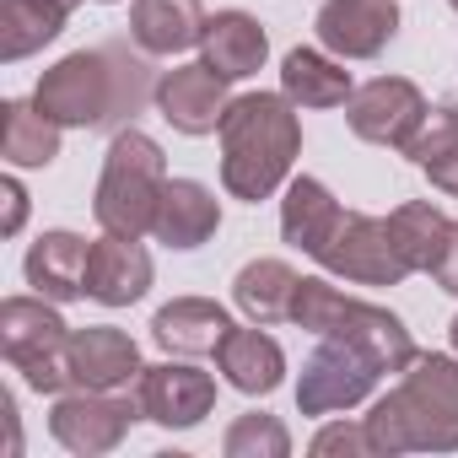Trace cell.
<instances>
[{
  "instance_id": "1",
  "label": "cell",
  "mask_w": 458,
  "mask_h": 458,
  "mask_svg": "<svg viewBox=\"0 0 458 458\" xmlns=\"http://www.w3.org/2000/svg\"><path fill=\"white\" fill-rule=\"evenodd\" d=\"M146 98H157V81L140 49L130 55L124 44H98L55 60L33 92V103L60 130H124L146 108Z\"/></svg>"
},
{
  "instance_id": "2",
  "label": "cell",
  "mask_w": 458,
  "mask_h": 458,
  "mask_svg": "<svg viewBox=\"0 0 458 458\" xmlns=\"http://www.w3.org/2000/svg\"><path fill=\"white\" fill-rule=\"evenodd\" d=\"M221 189L233 199H270L292 183L302 157V119L286 92H243L221 119Z\"/></svg>"
},
{
  "instance_id": "3",
  "label": "cell",
  "mask_w": 458,
  "mask_h": 458,
  "mask_svg": "<svg viewBox=\"0 0 458 458\" xmlns=\"http://www.w3.org/2000/svg\"><path fill=\"white\" fill-rule=\"evenodd\" d=\"M372 453H458V356L420 351L367 410Z\"/></svg>"
},
{
  "instance_id": "4",
  "label": "cell",
  "mask_w": 458,
  "mask_h": 458,
  "mask_svg": "<svg viewBox=\"0 0 458 458\" xmlns=\"http://www.w3.org/2000/svg\"><path fill=\"white\" fill-rule=\"evenodd\" d=\"M292 324L297 329H308V335H335V340H345V345H356L367 361H377V372L388 377V372H404L420 351H415V340H410V329H404V318H394L388 308H377V302H361V297H345L335 281H324V276H302V286H297V302H292Z\"/></svg>"
},
{
  "instance_id": "5",
  "label": "cell",
  "mask_w": 458,
  "mask_h": 458,
  "mask_svg": "<svg viewBox=\"0 0 458 458\" xmlns=\"http://www.w3.org/2000/svg\"><path fill=\"white\" fill-rule=\"evenodd\" d=\"M162 183H167L162 146L135 124L114 130L103 173H98V194H92L98 226L103 233H119V238H146L151 221H157V205H162Z\"/></svg>"
},
{
  "instance_id": "6",
  "label": "cell",
  "mask_w": 458,
  "mask_h": 458,
  "mask_svg": "<svg viewBox=\"0 0 458 458\" xmlns=\"http://www.w3.org/2000/svg\"><path fill=\"white\" fill-rule=\"evenodd\" d=\"M0 351H6L12 372H22V383L33 394H65L76 388L71 377V324L60 318V302L49 297H6L0 302Z\"/></svg>"
},
{
  "instance_id": "7",
  "label": "cell",
  "mask_w": 458,
  "mask_h": 458,
  "mask_svg": "<svg viewBox=\"0 0 458 458\" xmlns=\"http://www.w3.org/2000/svg\"><path fill=\"white\" fill-rule=\"evenodd\" d=\"M140 415H146L140 394H124V388H65V394H55L49 431H55V442L65 453L98 458V453H114Z\"/></svg>"
},
{
  "instance_id": "8",
  "label": "cell",
  "mask_w": 458,
  "mask_h": 458,
  "mask_svg": "<svg viewBox=\"0 0 458 458\" xmlns=\"http://www.w3.org/2000/svg\"><path fill=\"white\" fill-rule=\"evenodd\" d=\"M318 265H324V276L351 281V286H399L410 276V265L388 233V216H367V210H345L340 233L324 243Z\"/></svg>"
},
{
  "instance_id": "9",
  "label": "cell",
  "mask_w": 458,
  "mask_h": 458,
  "mask_svg": "<svg viewBox=\"0 0 458 458\" xmlns=\"http://www.w3.org/2000/svg\"><path fill=\"white\" fill-rule=\"evenodd\" d=\"M377 361H367L356 345L324 335L318 351L302 361L297 372V410L302 415H340V410H356L361 399H372L377 388Z\"/></svg>"
},
{
  "instance_id": "10",
  "label": "cell",
  "mask_w": 458,
  "mask_h": 458,
  "mask_svg": "<svg viewBox=\"0 0 458 458\" xmlns=\"http://www.w3.org/2000/svg\"><path fill=\"white\" fill-rule=\"evenodd\" d=\"M426 108H431V103L420 98L415 81H404V76H372V81H361V87L351 92L345 124H351V135L367 140V146L404 151V140L420 130Z\"/></svg>"
},
{
  "instance_id": "11",
  "label": "cell",
  "mask_w": 458,
  "mask_h": 458,
  "mask_svg": "<svg viewBox=\"0 0 458 458\" xmlns=\"http://www.w3.org/2000/svg\"><path fill=\"white\" fill-rule=\"evenodd\" d=\"M135 394H140L146 420L162 431H194L216 410V377L205 367H194V356H173V361L146 367Z\"/></svg>"
},
{
  "instance_id": "12",
  "label": "cell",
  "mask_w": 458,
  "mask_h": 458,
  "mask_svg": "<svg viewBox=\"0 0 458 458\" xmlns=\"http://www.w3.org/2000/svg\"><path fill=\"white\" fill-rule=\"evenodd\" d=\"M226 76H216L205 60H194V65H173V71H162L157 76V114L178 130V135H216L221 130V119H226V108H233V98H226Z\"/></svg>"
},
{
  "instance_id": "13",
  "label": "cell",
  "mask_w": 458,
  "mask_h": 458,
  "mask_svg": "<svg viewBox=\"0 0 458 458\" xmlns=\"http://www.w3.org/2000/svg\"><path fill=\"white\" fill-rule=\"evenodd\" d=\"M313 28L335 60H377L399 38V6L394 0H324Z\"/></svg>"
},
{
  "instance_id": "14",
  "label": "cell",
  "mask_w": 458,
  "mask_h": 458,
  "mask_svg": "<svg viewBox=\"0 0 458 458\" xmlns=\"http://www.w3.org/2000/svg\"><path fill=\"white\" fill-rule=\"evenodd\" d=\"M151 254L140 249V238H119V233H103L92 243V259H87V297L103 302V308H130L151 292Z\"/></svg>"
},
{
  "instance_id": "15",
  "label": "cell",
  "mask_w": 458,
  "mask_h": 458,
  "mask_svg": "<svg viewBox=\"0 0 458 458\" xmlns=\"http://www.w3.org/2000/svg\"><path fill=\"white\" fill-rule=\"evenodd\" d=\"M140 345L114 324L71 329V377L76 388H130L140 383Z\"/></svg>"
},
{
  "instance_id": "16",
  "label": "cell",
  "mask_w": 458,
  "mask_h": 458,
  "mask_svg": "<svg viewBox=\"0 0 458 458\" xmlns=\"http://www.w3.org/2000/svg\"><path fill=\"white\" fill-rule=\"evenodd\" d=\"M221 226V199L199 183V178H167L162 183V205H157V221H151V238L162 249H199L216 238Z\"/></svg>"
},
{
  "instance_id": "17",
  "label": "cell",
  "mask_w": 458,
  "mask_h": 458,
  "mask_svg": "<svg viewBox=\"0 0 458 458\" xmlns=\"http://www.w3.org/2000/svg\"><path fill=\"white\" fill-rule=\"evenodd\" d=\"M199 60L226 76V81H249L265 71L270 60V33L259 28V17L249 12H216L205 17V33H199Z\"/></svg>"
},
{
  "instance_id": "18",
  "label": "cell",
  "mask_w": 458,
  "mask_h": 458,
  "mask_svg": "<svg viewBox=\"0 0 458 458\" xmlns=\"http://www.w3.org/2000/svg\"><path fill=\"white\" fill-rule=\"evenodd\" d=\"M216 367L249 399H265V394H276L286 383V351H281L276 335H265V324H254V329L233 324L226 329V340L216 345Z\"/></svg>"
},
{
  "instance_id": "19",
  "label": "cell",
  "mask_w": 458,
  "mask_h": 458,
  "mask_svg": "<svg viewBox=\"0 0 458 458\" xmlns=\"http://www.w3.org/2000/svg\"><path fill=\"white\" fill-rule=\"evenodd\" d=\"M87 259H92V243L76 238V233H65V226H55V233H44L28 249L22 276H28V286L38 297H49V302L65 308V302L87 297Z\"/></svg>"
},
{
  "instance_id": "20",
  "label": "cell",
  "mask_w": 458,
  "mask_h": 458,
  "mask_svg": "<svg viewBox=\"0 0 458 458\" xmlns=\"http://www.w3.org/2000/svg\"><path fill=\"white\" fill-rule=\"evenodd\" d=\"M199 33H205L199 0H130V44L151 60L199 49Z\"/></svg>"
},
{
  "instance_id": "21",
  "label": "cell",
  "mask_w": 458,
  "mask_h": 458,
  "mask_svg": "<svg viewBox=\"0 0 458 458\" xmlns=\"http://www.w3.org/2000/svg\"><path fill=\"white\" fill-rule=\"evenodd\" d=\"M340 221H345V205L329 194L324 178L302 173V178L286 183V199H281V238H286L292 249H302L308 259H318L324 243L340 233Z\"/></svg>"
},
{
  "instance_id": "22",
  "label": "cell",
  "mask_w": 458,
  "mask_h": 458,
  "mask_svg": "<svg viewBox=\"0 0 458 458\" xmlns=\"http://www.w3.org/2000/svg\"><path fill=\"white\" fill-rule=\"evenodd\" d=\"M226 329H233V318H226V308L210 302V297H173L151 318V340L167 356H216Z\"/></svg>"
},
{
  "instance_id": "23",
  "label": "cell",
  "mask_w": 458,
  "mask_h": 458,
  "mask_svg": "<svg viewBox=\"0 0 458 458\" xmlns=\"http://www.w3.org/2000/svg\"><path fill=\"white\" fill-rule=\"evenodd\" d=\"M281 92L297 108H345L351 92H356V81H351L345 60H335L318 44V49H292L281 60Z\"/></svg>"
},
{
  "instance_id": "24",
  "label": "cell",
  "mask_w": 458,
  "mask_h": 458,
  "mask_svg": "<svg viewBox=\"0 0 458 458\" xmlns=\"http://www.w3.org/2000/svg\"><path fill=\"white\" fill-rule=\"evenodd\" d=\"M297 286L302 276L286 265V259H249L233 281V302L249 324H286L292 318V302H297Z\"/></svg>"
},
{
  "instance_id": "25",
  "label": "cell",
  "mask_w": 458,
  "mask_h": 458,
  "mask_svg": "<svg viewBox=\"0 0 458 458\" xmlns=\"http://www.w3.org/2000/svg\"><path fill=\"white\" fill-rule=\"evenodd\" d=\"M388 233H394V243H399L410 276H415V270L431 276V270L442 265V254H447L453 216H447L442 205H431V199H404V205L388 210Z\"/></svg>"
},
{
  "instance_id": "26",
  "label": "cell",
  "mask_w": 458,
  "mask_h": 458,
  "mask_svg": "<svg viewBox=\"0 0 458 458\" xmlns=\"http://www.w3.org/2000/svg\"><path fill=\"white\" fill-rule=\"evenodd\" d=\"M60 124L38 108V103H22V98H6L0 103V157L6 167H49L60 157Z\"/></svg>"
},
{
  "instance_id": "27",
  "label": "cell",
  "mask_w": 458,
  "mask_h": 458,
  "mask_svg": "<svg viewBox=\"0 0 458 458\" xmlns=\"http://www.w3.org/2000/svg\"><path fill=\"white\" fill-rule=\"evenodd\" d=\"M71 12L60 0H0V60L17 65L65 33Z\"/></svg>"
},
{
  "instance_id": "28",
  "label": "cell",
  "mask_w": 458,
  "mask_h": 458,
  "mask_svg": "<svg viewBox=\"0 0 458 458\" xmlns=\"http://www.w3.org/2000/svg\"><path fill=\"white\" fill-rule=\"evenodd\" d=\"M221 453H226V458H286V453H292V431H286L276 415L249 410V415H238L233 426H226Z\"/></svg>"
},
{
  "instance_id": "29",
  "label": "cell",
  "mask_w": 458,
  "mask_h": 458,
  "mask_svg": "<svg viewBox=\"0 0 458 458\" xmlns=\"http://www.w3.org/2000/svg\"><path fill=\"white\" fill-rule=\"evenodd\" d=\"M453 146H458V108H426L420 130L404 140V157H410L415 167H426V162L447 157Z\"/></svg>"
},
{
  "instance_id": "30",
  "label": "cell",
  "mask_w": 458,
  "mask_h": 458,
  "mask_svg": "<svg viewBox=\"0 0 458 458\" xmlns=\"http://www.w3.org/2000/svg\"><path fill=\"white\" fill-rule=\"evenodd\" d=\"M308 453H318V458H335V453H345V458H367V453H372L367 420H361V426H356V420H329V426L308 442Z\"/></svg>"
},
{
  "instance_id": "31",
  "label": "cell",
  "mask_w": 458,
  "mask_h": 458,
  "mask_svg": "<svg viewBox=\"0 0 458 458\" xmlns=\"http://www.w3.org/2000/svg\"><path fill=\"white\" fill-rule=\"evenodd\" d=\"M0 199H6V221H0V233L17 238V233H22V221H28V189H22L17 173H12V178H0Z\"/></svg>"
},
{
  "instance_id": "32",
  "label": "cell",
  "mask_w": 458,
  "mask_h": 458,
  "mask_svg": "<svg viewBox=\"0 0 458 458\" xmlns=\"http://www.w3.org/2000/svg\"><path fill=\"white\" fill-rule=\"evenodd\" d=\"M420 173L431 178V189H442V194H453V199H458V146H453L447 157H437V162H426Z\"/></svg>"
},
{
  "instance_id": "33",
  "label": "cell",
  "mask_w": 458,
  "mask_h": 458,
  "mask_svg": "<svg viewBox=\"0 0 458 458\" xmlns=\"http://www.w3.org/2000/svg\"><path fill=\"white\" fill-rule=\"evenodd\" d=\"M431 276H437V286H442L447 297H458V221H453V238H447V254H442V265H437Z\"/></svg>"
},
{
  "instance_id": "34",
  "label": "cell",
  "mask_w": 458,
  "mask_h": 458,
  "mask_svg": "<svg viewBox=\"0 0 458 458\" xmlns=\"http://www.w3.org/2000/svg\"><path fill=\"white\" fill-rule=\"evenodd\" d=\"M447 340H453V356H458V318L447 324Z\"/></svg>"
},
{
  "instance_id": "35",
  "label": "cell",
  "mask_w": 458,
  "mask_h": 458,
  "mask_svg": "<svg viewBox=\"0 0 458 458\" xmlns=\"http://www.w3.org/2000/svg\"><path fill=\"white\" fill-rule=\"evenodd\" d=\"M60 6H65V12H76V6H81V0H60Z\"/></svg>"
},
{
  "instance_id": "36",
  "label": "cell",
  "mask_w": 458,
  "mask_h": 458,
  "mask_svg": "<svg viewBox=\"0 0 458 458\" xmlns=\"http://www.w3.org/2000/svg\"><path fill=\"white\" fill-rule=\"evenodd\" d=\"M98 6H119V0H98Z\"/></svg>"
},
{
  "instance_id": "37",
  "label": "cell",
  "mask_w": 458,
  "mask_h": 458,
  "mask_svg": "<svg viewBox=\"0 0 458 458\" xmlns=\"http://www.w3.org/2000/svg\"><path fill=\"white\" fill-rule=\"evenodd\" d=\"M447 6H453V12H458V0H447Z\"/></svg>"
}]
</instances>
